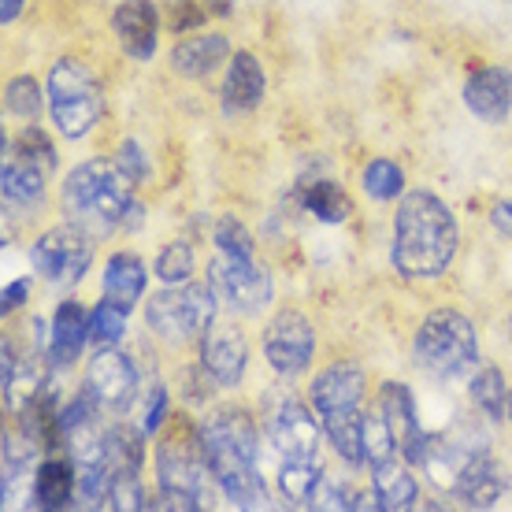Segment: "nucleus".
<instances>
[{
    "mask_svg": "<svg viewBox=\"0 0 512 512\" xmlns=\"http://www.w3.org/2000/svg\"><path fill=\"white\" fill-rule=\"evenodd\" d=\"M360 182H364V193L372 201H394L397 193L405 190V171L390 164V160H372V164L364 167Z\"/></svg>",
    "mask_w": 512,
    "mask_h": 512,
    "instance_id": "nucleus-29",
    "label": "nucleus"
},
{
    "mask_svg": "<svg viewBox=\"0 0 512 512\" xmlns=\"http://www.w3.org/2000/svg\"><path fill=\"white\" fill-rule=\"evenodd\" d=\"M156 4L153 0H123L112 15V26H116V38L123 41L127 56L134 60H149L156 52Z\"/></svg>",
    "mask_w": 512,
    "mask_h": 512,
    "instance_id": "nucleus-16",
    "label": "nucleus"
},
{
    "mask_svg": "<svg viewBox=\"0 0 512 512\" xmlns=\"http://www.w3.org/2000/svg\"><path fill=\"white\" fill-rule=\"evenodd\" d=\"M90 338V316L82 312L78 301H64L56 320H52V346L49 353L60 364H71V360L82 353V342Z\"/></svg>",
    "mask_w": 512,
    "mask_h": 512,
    "instance_id": "nucleus-22",
    "label": "nucleus"
},
{
    "mask_svg": "<svg viewBox=\"0 0 512 512\" xmlns=\"http://www.w3.org/2000/svg\"><path fill=\"white\" fill-rule=\"evenodd\" d=\"M216 294L212 286H179L171 282V290L156 294L145 305V320L153 327V334H160L164 342H190L197 334L208 331V323L216 316Z\"/></svg>",
    "mask_w": 512,
    "mask_h": 512,
    "instance_id": "nucleus-7",
    "label": "nucleus"
},
{
    "mask_svg": "<svg viewBox=\"0 0 512 512\" xmlns=\"http://www.w3.org/2000/svg\"><path fill=\"white\" fill-rule=\"evenodd\" d=\"M86 386L97 397V405L112 412H127V405L134 401L138 390V372L130 357H123L119 349H97V357L90 360V372H86Z\"/></svg>",
    "mask_w": 512,
    "mask_h": 512,
    "instance_id": "nucleus-14",
    "label": "nucleus"
},
{
    "mask_svg": "<svg viewBox=\"0 0 512 512\" xmlns=\"http://www.w3.org/2000/svg\"><path fill=\"white\" fill-rule=\"evenodd\" d=\"M123 323H127V308H119L116 301H108V297H104L90 316V342L97 349L116 346L119 338H123Z\"/></svg>",
    "mask_w": 512,
    "mask_h": 512,
    "instance_id": "nucleus-30",
    "label": "nucleus"
},
{
    "mask_svg": "<svg viewBox=\"0 0 512 512\" xmlns=\"http://www.w3.org/2000/svg\"><path fill=\"white\" fill-rule=\"evenodd\" d=\"M26 290H30V286H26L23 279L19 282H8V286H4V312H12V308H19L26 301Z\"/></svg>",
    "mask_w": 512,
    "mask_h": 512,
    "instance_id": "nucleus-42",
    "label": "nucleus"
},
{
    "mask_svg": "<svg viewBox=\"0 0 512 512\" xmlns=\"http://www.w3.org/2000/svg\"><path fill=\"white\" fill-rule=\"evenodd\" d=\"M145 294V268L134 253H116L104 268V297L116 301L119 308H134Z\"/></svg>",
    "mask_w": 512,
    "mask_h": 512,
    "instance_id": "nucleus-21",
    "label": "nucleus"
},
{
    "mask_svg": "<svg viewBox=\"0 0 512 512\" xmlns=\"http://www.w3.org/2000/svg\"><path fill=\"white\" fill-rule=\"evenodd\" d=\"M308 505H312V509H353L346 487H342V483H334L331 475H320V483H316V490H312Z\"/></svg>",
    "mask_w": 512,
    "mask_h": 512,
    "instance_id": "nucleus-36",
    "label": "nucleus"
},
{
    "mask_svg": "<svg viewBox=\"0 0 512 512\" xmlns=\"http://www.w3.org/2000/svg\"><path fill=\"white\" fill-rule=\"evenodd\" d=\"M156 479H160V494H164V501H156V505H167V509H201L205 505V472L179 446L160 449Z\"/></svg>",
    "mask_w": 512,
    "mask_h": 512,
    "instance_id": "nucleus-12",
    "label": "nucleus"
},
{
    "mask_svg": "<svg viewBox=\"0 0 512 512\" xmlns=\"http://www.w3.org/2000/svg\"><path fill=\"white\" fill-rule=\"evenodd\" d=\"M216 249L234 256H253V238H249V231L234 216H223L216 223Z\"/></svg>",
    "mask_w": 512,
    "mask_h": 512,
    "instance_id": "nucleus-34",
    "label": "nucleus"
},
{
    "mask_svg": "<svg viewBox=\"0 0 512 512\" xmlns=\"http://www.w3.org/2000/svg\"><path fill=\"white\" fill-rule=\"evenodd\" d=\"M372 494L379 501V509L386 512H405L420 498L416 479L405 472V464H397L394 453L383 457V461H372Z\"/></svg>",
    "mask_w": 512,
    "mask_h": 512,
    "instance_id": "nucleus-19",
    "label": "nucleus"
},
{
    "mask_svg": "<svg viewBox=\"0 0 512 512\" xmlns=\"http://www.w3.org/2000/svg\"><path fill=\"white\" fill-rule=\"evenodd\" d=\"M509 338H512V316H509Z\"/></svg>",
    "mask_w": 512,
    "mask_h": 512,
    "instance_id": "nucleus-46",
    "label": "nucleus"
},
{
    "mask_svg": "<svg viewBox=\"0 0 512 512\" xmlns=\"http://www.w3.org/2000/svg\"><path fill=\"white\" fill-rule=\"evenodd\" d=\"M505 420L512 423V390H509V397H505Z\"/></svg>",
    "mask_w": 512,
    "mask_h": 512,
    "instance_id": "nucleus-45",
    "label": "nucleus"
},
{
    "mask_svg": "<svg viewBox=\"0 0 512 512\" xmlns=\"http://www.w3.org/2000/svg\"><path fill=\"white\" fill-rule=\"evenodd\" d=\"M78 468V464H75ZM67 461H45L34 475V501L38 509H67L71 505V494L78 487V475Z\"/></svg>",
    "mask_w": 512,
    "mask_h": 512,
    "instance_id": "nucleus-24",
    "label": "nucleus"
},
{
    "mask_svg": "<svg viewBox=\"0 0 512 512\" xmlns=\"http://www.w3.org/2000/svg\"><path fill=\"white\" fill-rule=\"evenodd\" d=\"M457 216L438 193L412 190L401 197L394 216V249L390 260L409 279H435L457 253Z\"/></svg>",
    "mask_w": 512,
    "mask_h": 512,
    "instance_id": "nucleus-1",
    "label": "nucleus"
},
{
    "mask_svg": "<svg viewBox=\"0 0 512 512\" xmlns=\"http://www.w3.org/2000/svg\"><path fill=\"white\" fill-rule=\"evenodd\" d=\"M394 449H397L394 431H390V423L383 420V412H372V416H364V457H368V464L390 457Z\"/></svg>",
    "mask_w": 512,
    "mask_h": 512,
    "instance_id": "nucleus-33",
    "label": "nucleus"
},
{
    "mask_svg": "<svg viewBox=\"0 0 512 512\" xmlns=\"http://www.w3.org/2000/svg\"><path fill=\"white\" fill-rule=\"evenodd\" d=\"M464 104L483 123H505L512 112V75L505 67H483L464 82Z\"/></svg>",
    "mask_w": 512,
    "mask_h": 512,
    "instance_id": "nucleus-15",
    "label": "nucleus"
},
{
    "mask_svg": "<svg viewBox=\"0 0 512 512\" xmlns=\"http://www.w3.org/2000/svg\"><path fill=\"white\" fill-rule=\"evenodd\" d=\"M312 353H316L312 323L294 308H282L264 327V357L279 375H301L312 364Z\"/></svg>",
    "mask_w": 512,
    "mask_h": 512,
    "instance_id": "nucleus-10",
    "label": "nucleus"
},
{
    "mask_svg": "<svg viewBox=\"0 0 512 512\" xmlns=\"http://www.w3.org/2000/svg\"><path fill=\"white\" fill-rule=\"evenodd\" d=\"M164 409H167V394H164V386H156L153 401H149V420H145V431H156V427H160Z\"/></svg>",
    "mask_w": 512,
    "mask_h": 512,
    "instance_id": "nucleus-41",
    "label": "nucleus"
},
{
    "mask_svg": "<svg viewBox=\"0 0 512 512\" xmlns=\"http://www.w3.org/2000/svg\"><path fill=\"white\" fill-rule=\"evenodd\" d=\"M201 8L190 4V0H175L171 4V30H190V26H201Z\"/></svg>",
    "mask_w": 512,
    "mask_h": 512,
    "instance_id": "nucleus-39",
    "label": "nucleus"
},
{
    "mask_svg": "<svg viewBox=\"0 0 512 512\" xmlns=\"http://www.w3.org/2000/svg\"><path fill=\"white\" fill-rule=\"evenodd\" d=\"M260 97H264V71L256 64V56L253 52H234L227 82H223V112L227 116L249 112L260 104Z\"/></svg>",
    "mask_w": 512,
    "mask_h": 512,
    "instance_id": "nucleus-18",
    "label": "nucleus"
},
{
    "mask_svg": "<svg viewBox=\"0 0 512 512\" xmlns=\"http://www.w3.org/2000/svg\"><path fill=\"white\" fill-rule=\"evenodd\" d=\"M360 397H364V372L357 364H331L327 372L316 375L312 383V409L320 416L323 431L338 449V457L349 464L368 461L364 457V412H360Z\"/></svg>",
    "mask_w": 512,
    "mask_h": 512,
    "instance_id": "nucleus-4",
    "label": "nucleus"
},
{
    "mask_svg": "<svg viewBox=\"0 0 512 512\" xmlns=\"http://www.w3.org/2000/svg\"><path fill=\"white\" fill-rule=\"evenodd\" d=\"M227 38L223 34H201V38H186L171 49V67L179 71L182 78H205L212 75L223 60H227Z\"/></svg>",
    "mask_w": 512,
    "mask_h": 512,
    "instance_id": "nucleus-20",
    "label": "nucleus"
},
{
    "mask_svg": "<svg viewBox=\"0 0 512 512\" xmlns=\"http://www.w3.org/2000/svg\"><path fill=\"white\" fill-rule=\"evenodd\" d=\"M15 156H23L30 164H38L41 171H52L56 167V153H52V145L45 134L38 130H23L19 138H15Z\"/></svg>",
    "mask_w": 512,
    "mask_h": 512,
    "instance_id": "nucleus-35",
    "label": "nucleus"
},
{
    "mask_svg": "<svg viewBox=\"0 0 512 512\" xmlns=\"http://www.w3.org/2000/svg\"><path fill=\"white\" fill-rule=\"evenodd\" d=\"M201 457L223 498L238 509H260L268 490L256 472V427L242 409H219L201 423Z\"/></svg>",
    "mask_w": 512,
    "mask_h": 512,
    "instance_id": "nucleus-2",
    "label": "nucleus"
},
{
    "mask_svg": "<svg viewBox=\"0 0 512 512\" xmlns=\"http://www.w3.org/2000/svg\"><path fill=\"white\" fill-rule=\"evenodd\" d=\"M320 468H316V457L312 461H286L279 472V494L294 505H308L312 490L320 483Z\"/></svg>",
    "mask_w": 512,
    "mask_h": 512,
    "instance_id": "nucleus-27",
    "label": "nucleus"
},
{
    "mask_svg": "<svg viewBox=\"0 0 512 512\" xmlns=\"http://www.w3.org/2000/svg\"><path fill=\"white\" fill-rule=\"evenodd\" d=\"M45 175L38 164H30L23 156H4V201L8 205H38L45 197Z\"/></svg>",
    "mask_w": 512,
    "mask_h": 512,
    "instance_id": "nucleus-25",
    "label": "nucleus"
},
{
    "mask_svg": "<svg viewBox=\"0 0 512 512\" xmlns=\"http://www.w3.org/2000/svg\"><path fill=\"white\" fill-rule=\"evenodd\" d=\"M116 164L130 182H141L145 175H149V160H145V153H141L138 141H123V145H119Z\"/></svg>",
    "mask_w": 512,
    "mask_h": 512,
    "instance_id": "nucleus-38",
    "label": "nucleus"
},
{
    "mask_svg": "<svg viewBox=\"0 0 512 512\" xmlns=\"http://www.w3.org/2000/svg\"><path fill=\"white\" fill-rule=\"evenodd\" d=\"M490 223H494V231L501 238H512V201H498L494 212H490Z\"/></svg>",
    "mask_w": 512,
    "mask_h": 512,
    "instance_id": "nucleus-40",
    "label": "nucleus"
},
{
    "mask_svg": "<svg viewBox=\"0 0 512 512\" xmlns=\"http://www.w3.org/2000/svg\"><path fill=\"white\" fill-rule=\"evenodd\" d=\"M379 412H383V420L390 423L394 442L401 449H409L412 442L423 435L420 420H416V409H412V397L401 383H383V390H379Z\"/></svg>",
    "mask_w": 512,
    "mask_h": 512,
    "instance_id": "nucleus-23",
    "label": "nucleus"
},
{
    "mask_svg": "<svg viewBox=\"0 0 512 512\" xmlns=\"http://www.w3.org/2000/svg\"><path fill=\"white\" fill-rule=\"evenodd\" d=\"M264 431L282 461H312L316 457L320 427L297 397H282L279 405H271L264 416Z\"/></svg>",
    "mask_w": 512,
    "mask_h": 512,
    "instance_id": "nucleus-11",
    "label": "nucleus"
},
{
    "mask_svg": "<svg viewBox=\"0 0 512 512\" xmlns=\"http://www.w3.org/2000/svg\"><path fill=\"white\" fill-rule=\"evenodd\" d=\"M93 234H86L82 227H52L34 242L30 249V264L41 279L56 282V286H75L93 260Z\"/></svg>",
    "mask_w": 512,
    "mask_h": 512,
    "instance_id": "nucleus-9",
    "label": "nucleus"
},
{
    "mask_svg": "<svg viewBox=\"0 0 512 512\" xmlns=\"http://www.w3.org/2000/svg\"><path fill=\"white\" fill-rule=\"evenodd\" d=\"M4 108L19 119H38L41 112V86L34 78H12L8 86H4Z\"/></svg>",
    "mask_w": 512,
    "mask_h": 512,
    "instance_id": "nucleus-31",
    "label": "nucleus"
},
{
    "mask_svg": "<svg viewBox=\"0 0 512 512\" xmlns=\"http://www.w3.org/2000/svg\"><path fill=\"white\" fill-rule=\"evenodd\" d=\"M112 509H141V487H138V472H116V483H112Z\"/></svg>",
    "mask_w": 512,
    "mask_h": 512,
    "instance_id": "nucleus-37",
    "label": "nucleus"
},
{
    "mask_svg": "<svg viewBox=\"0 0 512 512\" xmlns=\"http://www.w3.org/2000/svg\"><path fill=\"white\" fill-rule=\"evenodd\" d=\"M130 208V179L119 171V164L86 160L64 179V216L86 234L108 238L119 223H127Z\"/></svg>",
    "mask_w": 512,
    "mask_h": 512,
    "instance_id": "nucleus-3",
    "label": "nucleus"
},
{
    "mask_svg": "<svg viewBox=\"0 0 512 512\" xmlns=\"http://www.w3.org/2000/svg\"><path fill=\"white\" fill-rule=\"evenodd\" d=\"M416 364L435 379H461L475 368L479 360V342H475V327L468 316L453 312V308H438L431 312L423 327L416 331L412 342Z\"/></svg>",
    "mask_w": 512,
    "mask_h": 512,
    "instance_id": "nucleus-5",
    "label": "nucleus"
},
{
    "mask_svg": "<svg viewBox=\"0 0 512 512\" xmlns=\"http://www.w3.org/2000/svg\"><path fill=\"white\" fill-rule=\"evenodd\" d=\"M49 104L52 123L67 138H82L104 112L101 86H97L90 67L78 64V60H60L49 71Z\"/></svg>",
    "mask_w": 512,
    "mask_h": 512,
    "instance_id": "nucleus-6",
    "label": "nucleus"
},
{
    "mask_svg": "<svg viewBox=\"0 0 512 512\" xmlns=\"http://www.w3.org/2000/svg\"><path fill=\"white\" fill-rule=\"evenodd\" d=\"M208 4H212V8H216V12H231V0H208Z\"/></svg>",
    "mask_w": 512,
    "mask_h": 512,
    "instance_id": "nucleus-44",
    "label": "nucleus"
},
{
    "mask_svg": "<svg viewBox=\"0 0 512 512\" xmlns=\"http://www.w3.org/2000/svg\"><path fill=\"white\" fill-rule=\"evenodd\" d=\"M249 360V342L234 323H208L201 334V368L216 386H238Z\"/></svg>",
    "mask_w": 512,
    "mask_h": 512,
    "instance_id": "nucleus-13",
    "label": "nucleus"
},
{
    "mask_svg": "<svg viewBox=\"0 0 512 512\" xmlns=\"http://www.w3.org/2000/svg\"><path fill=\"white\" fill-rule=\"evenodd\" d=\"M193 271V249L186 242H171L156 256V275L164 282H186Z\"/></svg>",
    "mask_w": 512,
    "mask_h": 512,
    "instance_id": "nucleus-32",
    "label": "nucleus"
},
{
    "mask_svg": "<svg viewBox=\"0 0 512 512\" xmlns=\"http://www.w3.org/2000/svg\"><path fill=\"white\" fill-rule=\"evenodd\" d=\"M23 12V0H0V23H12Z\"/></svg>",
    "mask_w": 512,
    "mask_h": 512,
    "instance_id": "nucleus-43",
    "label": "nucleus"
},
{
    "mask_svg": "<svg viewBox=\"0 0 512 512\" xmlns=\"http://www.w3.org/2000/svg\"><path fill=\"white\" fill-rule=\"evenodd\" d=\"M505 490H509V475H505V468H501L498 461H490L487 453H479V457H472L468 468L461 472L453 494H457L461 501H468L472 509H490V505H498V498L505 494Z\"/></svg>",
    "mask_w": 512,
    "mask_h": 512,
    "instance_id": "nucleus-17",
    "label": "nucleus"
},
{
    "mask_svg": "<svg viewBox=\"0 0 512 512\" xmlns=\"http://www.w3.org/2000/svg\"><path fill=\"white\" fill-rule=\"evenodd\" d=\"M208 286L219 305L238 316H256L271 301V275L260 264H253V256L216 253L208 268Z\"/></svg>",
    "mask_w": 512,
    "mask_h": 512,
    "instance_id": "nucleus-8",
    "label": "nucleus"
},
{
    "mask_svg": "<svg viewBox=\"0 0 512 512\" xmlns=\"http://www.w3.org/2000/svg\"><path fill=\"white\" fill-rule=\"evenodd\" d=\"M468 394H472V405L479 412L505 416V397H509V390H505V375H501L494 364L479 368V375H475L472 386H468Z\"/></svg>",
    "mask_w": 512,
    "mask_h": 512,
    "instance_id": "nucleus-28",
    "label": "nucleus"
},
{
    "mask_svg": "<svg viewBox=\"0 0 512 512\" xmlns=\"http://www.w3.org/2000/svg\"><path fill=\"white\" fill-rule=\"evenodd\" d=\"M305 208L312 212V216H320L323 223H342V219L353 212V205H349L346 190L338 186V182H312L305 190Z\"/></svg>",
    "mask_w": 512,
    "mask_h": 512,
    "instance_id": "nucleus-26",
    "label": "nucleus"
}]
</instances>
